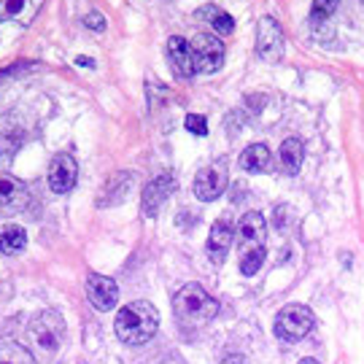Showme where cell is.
Listing matches in <instances>:
<instances>
[{
  "label": "cell",
  "instance_id": "obj_1",
  "mask_svg": "<svg viewBox=\"0 0 364 364\" xmlns=\"http://www.w3.org/2000/svg\"><path fill=\"white\" fill-rule=\"evenodd\" d=\"M264 237H267V221L259 210H248L240 216L235 227V243L240 254V273L257 275L264 262Z\"/></svg>",
  "mask_w": 364,
  "mask_h": 364
},
{
  "label": "cell",
  "instance_id": "obj_2",
  "mask_svg": "<svg viewBox=\"0 0 364 364\" xmlns=\"http://www.w3.org/2000/svg\"><path fill=\"white\" fill-rule=\"evenodd\" d=\"M114 329H117V338L127 346H144L156 335L159 329V311H156L151 302H127L124 308H119L117 321H114Z\"/></svg>",
  "mask_w": 364,
  "mask_h": 364
},
{
  "label": "cell",
  "instance_id": "obj_3",
  "mask_svg": "<svg viewBox=\"0 0 364 364\" xmlns=\"http://www.w3.org/2000/svg\"><path fill=\"white\" fill-rule=\"evenodd\" d=\"M173 311L178 316V321H183L186 326H203L216 318L219 302L210 297L200 284H186L173 297Z\"/></svg>",
  "mask_w": 364,
  "mask_h": 364
},
{
  "label": "cell",
  "instance_id": "obj_4",
  "mask_svg": "<svg viewBox=\"0 0 364 364\" xmlns=\"http://www.w3.org/2000/svg\"><path fill=\"white\" fill-rule=\"evenodd\" d=\"M316 318L308 305H287L275 318V338L287 340V343H297L313 329Z\"/></svg>",
  "mask_w": 364,
  "mask_h": 364
},
{
  "label": "cell",
  "instance_id": "obj_5",
  "mask_svg": "<svg viewBox=\"0 0 364 364\" xmlns=\"http://www.w3.org/2000/svg\"><path fill=\"white\" fill-rule=\"evenodd\" d=\"M30 338L43 351L54 353L63 346V338H65V321H63V316L57 311H43L38 316H33V321H30Z\"/></svg>",
  "mask_w": 364,
  "mask_h": 364
},
{
  "label": "cell",
  "instance_id": "obj_6",
  "mask_svg": "<svg viewBox=\"0 0 364 364\" xmlns=\"http://www.w3.org/2000/svg\"><path fill=\"white\" fill-rule=\"evenodd\" d=\"M189 46H192L197 73H216L224 65V43L213 33H197L189 41Z\"/></svg>",
  "mask_w": 364,
  "mask_h": 364
},
{
  "label": "cell",
  "instance_id": "obj_7",
  "mask_svg": "<svg viewBox=\"0 0 364 364\" xmlns=\"http://www.w3.org/2000/svg\"><path fill=\"white\" fill-rule=\"evenodd\" d=\"M284 30L275 22L273 16H262L257 22V54H259L264 63L275 65L281 57H284Z\"/></svg>",
  "mask_w": 364,
  "mask_h": 364
},
{
  "label": "cell",
  "instance_id": "obj_8",
  "mask_svg": "<svg viewBox=\"0 0 364 364\" xmlns=\"http://www.w3.org/2000/svg\"><path fill=\"white\" fill-rule=\"evenodd\" d=\"M227 189V162L219 159L208 168H203L195 178V195L200 203H213Z\"/></svg>",
  "mask_w": 364,
  "mask_h": 364
},
{
  "label": "cell",
  "instance_id": "obj_9",
  "mask_svg": "<svg viewBox=\"0 0 364 364\" xmlns=\"http://www.w3.org/2000/svg\"><path fill=\"white\" fill-rule=\"evenodd\" d=\"M173 189H176V178L170 173H159L156 178L146 183L144 195H141V213H144L146 219H154Z\"/></svg>",
  "mask_w": 364,
  "mask_h": 364
},
{
  "label": "cell",
  "instance_id": "obj_10",
  "mask_svg": "<svg viewBox=\"0 0 364 364\" xmlns=\"http://www.w3.org/2000/svg\"><path fill=\"white\" fill-rule=\"evenodd\" d=\"M46 178H49V189H52L54 195H68L76 186V178H78L76 159L70 154H57L52 159V165H49Z\"/></svg>",
  "mask_w": 364,
  "mask_h": 364
},
{
  "label": "cell",
  "instance_id": "obj_11",
  "mask_svg": "<svg viewBox=\"0 0 364 364\" xmlns=\"http://www.w3.org/2000/svg\"><path fill=\"white\" fill-rule=\"evenodd\" d=\"M87 297H90V302L95 305V311L105 313V311H111V308H117L119 287L111 278L92 273L90 278H87Z\"/></svg>",
  "mask_w": 364,
  "mask_h": 364
},
{
  "label": "cell",
  "instance_id": "obj_12",
  "mask_svg": "<svg viewBox=\"0 0 364 364\" xmlns=\"http://www.w3.org/2000/svg\"><path fill=\"white\" fill-rule=\"evenodd\" d=\"M235 243V230H232V224L227 219H221L216 221L213 227H210V232H208V243H205V251H208V257L216 264L219 262L227 259V254H230V248H232Z\"/></svg>",
  "mask_w": 364,
  "mask_h": 364
},
{
  "label": "cell",
  "instance_id": "obj_13",
  "mask_svg": "<svg viewBox=\"0 0 364 364\" xmlns=\"http://www.w3.org/2000/svg\"><path fill=\"white\" fill-rule=\"evenodd\" d=\"M168 57L178 78H192L197 73L192 46H189V41H183L181 36H173V38L168 41Z\"/></svg>",
  "mask_w": 364,
  "mask_h": 364
},
{
  "label": "cell",
  "instance_id": "obj_14",
  "mask_svg": "<svg viewBox=\"0 0 364 364\" xmlns=\"http://www.w3.org/2000/svg\"><path fill=\"white\" fill-rule=\"evenodd\" d=\"M27 205V186L19 178L9 173H0V213H14V210Z\"/></svg>",
  "mask_w": 364,
  "mask_h": 364
},
{
  "label": "cell",
  "instance_id": "obj_15",
  "mask_svg": "<svg viewBox=\"0 0 364 364\" xmlns=\"http://www.w3.org/2000/svg\"><path fill=\"white\" fill-rule=\"evenodd\" d=\"M43 0H0V22L30 25L41 11Z\"/></svg>",
  "mask_w": 364,
  "mask_h": 364
},
{
  "label": "cell",
  "instance_id": "obj_16",
  "mask_svg": "<svg viewBox=\"0 0 364 364\" xmlns=\"http://www.w3.org/2000/svg\"><path fill=\"white\" fill-rule=\"evenodd\" d=\"M237 165L246 170V173H264V170L273 168V151L264 144H254L248 146L246 151L240 154Z\"/></svg>",
  "mask_w": 364,
  "mask_h": 364
},
{
  "label": "cell",
  "instance_id": "obj_17",
  "mask_svg": "<svg viewBox=\"0 0 364 364\" xmlns=\"http://www.w3.org/2000/svg\"><path fill=\"white\" fill-rule=\"evenodd\" d=\"M195 16L200 19V22H205V25L213 27V33H221V36H230V33H235V19L224 11V9L213 6V3H208V6H200V9L195 11Z\"/></svg>",
  "mask_w": 364,
  "mask_h": 364
},
{
  "label": "cell",
  "instance_id": "obj_18",
  "mask_svg": "<svg viewBox=\"0 0 364 364\" xmlns=\"http://www.w3.org/2000/svg\"><path fill=\"white\" fill-rule=\"evenodd\" d=\"M132 186V173H117L111 181L103 186V197L97 200V205L103 208V205H117L124 200V195L130 192Z\"/></svg>",
  "mask_w": 364,
  "mask_h": 364
},
{
  "label": "cell",
  "instance_id": "obj_19",
  "mask_svg": "<svg viewBox=\"0 0 364 364\" xmlns=\"http://www.w3.org/2000/svg\"><path fill=\"white\" fill-rule=\"evenodd\" d=\"M27 248V232L19 224H6L0 230V254L6 257H16Z\"/></svg>",
  "mask_w": 364,
  "mask_h": 364
},
{
  "label": "cell",
  "instance_id": "obj_20",
  "mask_svg": "<svg viewBox=\"0 0 364 364\" xmlns=\"http://www.w3.org/2000/svg\"><path fill=\"white\" fill-rule=\"evenodd\" d=\"M302 156H305V144H302L299 138H287V141L281 144V165H284V170H287L289 176L299 173Z\"/></svg>",
  "mask_w": 364,
  "mask_h": 364
},
{
  "label": "cell",
  "instance_id": "obj_21",
  "mask_svg": "<svg viewBox=\"0 0 364 364\" xmlns=\"http://www.w3.org/2000/svg\"><path fill=\"white\" fill-rule=\"evenodd\" d=\"M0 364H36L33 353L19 343H3L0 346Z\"/></svg>",
  "mask_w": 364,
  "mask_h": 364
},
{
  "label": "cell",
  "instance_id": "obj_22",
  "mask_svg": "<svg viewBox=\"0 0 364 364\" xmlns=\"http://www.w3.org/2000/svg\"><path fill=\"white\" fill-rule=\"evenodd\" d=\"M340 0H313V22H326L332 14L338 11Z\"/></svg>",
  "mask_w": 364,
  "mask_h": 364
},
{
  "label": "cell",
  "instance_id": "obj_23",
  "mask_svg": "<svg viewBox=\"0 0 364 364\" xmlns=\"http://www.w3.org/2000/svg\"><path fill=\"white\" fill-rule=\"evenodd\" d=\"M183 124H186V130L195 132V135H208V119L203 117V114H189V117L183 119Z\"/></svg>",
  "mask_w": 364,
  "mask_h": 364
},
{
  "label": "cell",
  "instance_id": "obj_24",
  "mask_svg": "<svg viewBox=\"0 0 364 364\" xmlns=\"http://www.w3.org/2000/svg\"><path fill=\"white\" fill-rule=\"evenodd\" d=\"M84 27L87 30H95V33H103L105 30V16L97 11H90L87 16H84Z\"/></svg>",
  "mask_w": 364,
  "mask_h": 364
},
{
  "label": "cell",
  "instance_id": "obj_25",
  "mask_svg": "<svg viewBox=\"0 0 364 364\" xmlns=\"http://www.w3.org/2000/svg\"><path fill=\"white\" fill-rule=\"evenodd\" d=\"M221 364H251V362H248L243 353H230V356H227Z\"/></svg>",
  "mask_w": 364,
  "mask_h": 364
},
{
  "label": "cell",
  "instance_id": "obj_26",
  "mask_svg": "<svg viewBox=\"0 0 364 364\" xmlns=\"http://www.w3.org/2000/svg\"><path fill=\"white\" fill-rule=\"evenodd\" d=\"M76 65L78 68H95V60H92V57H78Z\"/></svg>",
  "mask_w": 364,
  "mask_h": 364
},
{
  "label": "cell",
  "instance_id": "obj_27",
  "mask_svg": "<svg viewBox=\"0 0 364 364\" xmlns=\"http://www.w3.org/2000/svg\"><path fill=\"white\" fill-rule=\"evenodd\" d=\"M284 210H287V208H275V216H278V213H284ZM284 224H287V219H284V216L275 221V227H284Z\"/></svg>",
  "mask_w": 364,
  "mask_h": 364
},
{
  "label": "cell",
  "instance_id": "obj_28",
  "mask_svg": "<svg viewBox=\"0 0 364 364\" xmlns=\"http://www.w3.org/2000/svg\"><path fill=\"white\" fill-rule=\"evenodd\" d=\"M299 364H321V362H316V359H302Z\"/></svg>",
  "mask_w": 364,
  "mask_h": 364
}]
</instances>
